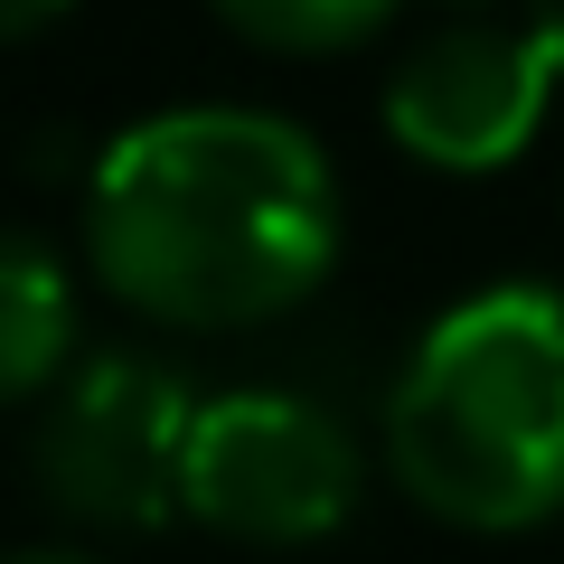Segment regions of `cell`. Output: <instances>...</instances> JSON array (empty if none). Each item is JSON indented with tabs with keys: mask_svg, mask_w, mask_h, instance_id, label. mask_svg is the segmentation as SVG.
<instances>
[{
	"mask_svg": "<svg viewBox=\"0 0 564 564\" xmlns=\"http://www.w3.org/2000/svg\"><path fill=\"white\" fill-rule=\"evenodd\" d=\"M85 263L170 329L282 321L339 263V170L254 104L151 113L85 180Z\"/></svg>",
	"mask_w": 564,
	"mask_h": 564,
	"instance_id": "obj_1",
	"label": "cell"
},
{
	"mask_svg": "<svg viewBox=\"0 0 564 564\" xmlns=\"http://www.w3.org/2000/svg\"><path fill=\"white\" fill-rule=\"evenodd\" d=\"M386 470L443 527L518 536L564 518V292L489 282L414 339L386 395Z\"/></svg>",
	"mask_w": 564,
	"mask_h": 564,
	"instance_id": "obj_2",
	"label": "cell"
},
{
	"mask_svg": "<svg viewBox=\"0 0 564 564\" xmlns=\"http://www.w3.org/2000/svg\"><path fill=\"white\" fill-rule=\"evenodd\" d=\"M358 443L348 423L311 395L245 386V395L198 404V443H188V518H207L236 545H321L358 508Z\"/></svg>",
	"mask_w": 564,
	"mask_h": 564,
	"instance_id": "obj_3",
	"label": "cell"
},
{
	"mask_svg": "<svg viewBox=\"0 0 564 564\" xmlns=\"http://www.w3.org/2000/svg\"><path fill=\"white\" fill-rule=\"evenodd\" d=\"M198 404L207 395H188L161 358L66 367L39 423V489L95 527H161L170 508H188Z\"/></svg>",
	"mask_w": 564,
	"mask_h": 564,
	"instance_id": "obj_4",
	"label": "cell"
},
{
	"mask_svg": "<svg viewBox=\"0 0 564 564\" xmlns=\"http://www.w3.org/2000/svg\"><path fill=\"white\" fill-rule=\"evenodd\" d=\"M555 85L564 76L536 47V29L452 20L386 76L377 113H386V141H395L404 161L452 170V180H480V170H508L527 141H536Z\"/></svg>",
	"mask_w": 564,
	"mask_h": 564,
	"instance_id": "obj_5",
	"label": "cell"
},
{
	"mask_svg": "<svg viewBox=\"0 0 564 564\" xmlns=\"http://www.w3.org/2000/svg\"><path fill=\"white\" fill-rule=\"evenodd\" d=\"M66 348H76V282L39 236H10V254H0V386L57 395Z\"/></svg>",
	"mask_w": 564,
	"mask_h": 564,
	"instance_id": "obj_6",
	"label": "cell"
},
{
	"mask_svg": "<svg viewBox=\"0 0 564 564\" xmlns=\"http://www.w3.org/2000/svg\"><path fill=\"white\" fill-rule=\"evenodd\" d=\"M236 39L282 47V57H321V47H358L395 20V0H207Z\"/></svg>",
	"mask_w": 564,
	"mask_h": 564,
	"instance_id": "obj_7",
	"label": "cell"
},
{
	"mask_svg": "<svg viewBox=\"0 0 564 564\" xmlns=\"http://www.w3.org/2000/svg\"><path fill=\"white\" fill-rule=\"evenodd\" d=\"M57 10H76V0H0V29H10V39H39Z\"/></svg>",
	"mask_w": 564,
	"mask_h": 564,
	"instance_id": "obj_8",
	"label": "cell"
},
{
	"mask_svg": "<svg viewBox=\"0 0 564 564\" xmlns=\"http://www.w3.org/2000/svg\"><path fill=\"white\" fill-rule=\"evenodd\" d=\"M527 29H536V47L555 57V76H564V0H527Z\"/></svg>",
	"mask_w": 564,
	"mask_h": 564,
	"instance_id": "obj_9",
	"label": "cell"
},
{
	"mask_svg": "<svg viewBox=\"0 0 564 564\" xmlns=\"http://www.w3.org/2000/svg\"><path fill=\"white\" fill-rule=\"evenodd\" d=\"M10 564H104V555H85V545H29V555H10Z\"/></svg>",
	"mask_w": 564,
	"mask_h": 564,
	"instance_id": "obj_10",
	"label": "cell"
}]
</instances>
